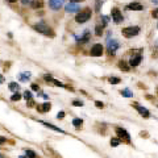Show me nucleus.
<instances>
[{"label": "nucleus", "mask_w": 158, "mask_h": 158, "mask_svg": "<svg viewBox=\"0 0 158 158\" xmlns=\"http://www.w3.org/2000/svg\"><path fill=\"white\" fill-rule=\"evenodd\" d=\"M100 20H102V24L100 25H103V26H107V24H108V20H109V17L108 16H102V17H100Z\"/></svg>", "instance_id": "bb28decb"}, {"label": "nucleus", "mask_w": 158, "mask_h": 158, "mask_svg": "<svg viewBox=\"0 0 158 158\" xmlns=\"http://www.w3.org/2000/svg\"><path fill=\"white\" fill-rule=\"evenodd\" d=\"M78 1H83V0H73V3H78Z\"/></svg>", "instance_id": "a19ab883"}, {"label": "nucleus", "mask_w": 158, "mask_h": 158, "mask_svg": "<svg viewBox=\"0 0 158 158\" xmlns=\"http://www.w3.org/2000/svg\"><path fill=\"white\" fill-rule=\"evenodd\" d=\"M117 66H119V68H120L121 71H129L130 70V65L129 63H127L125 61H120Z\"/></svg>", "instance_id": "f3484780"}, {"label": "nucleus", "mask_w": 158, "mask_h": 158, "mask_svg": "<svg viewBox=\"0 0 158 158\" xmlns=\"http://www.w3.org/2000/svg\"><path fill=\"white\" fill-rule=\"evenodd\" d=\"M120 142H121V141H120L119 137H117V138H116V137H115V138H111V146H113V148L119 146V145H120Z\"/></svg>", "instance_id": "b1692460"}, {"label": "nucleus", "mask_w": 158, "mask_h": 158, "mask_svg": "<svg viewBox=\"0 0 158 158\" xmlns=\"http://www.w3.org/2000/svg\"><path fill=\"white\" fill-rule=\"evenodd\" d=\"M120 47V43L116 40H108L107 41V52L109 53V56H115L116 50Z\"/></svg>", "instance_id": "39448f33"}, {"label": "nucleus", "mask_w": 158, "mask_h": 158, "mask_svg": "<svg viewBox=\"0 0 158 158\" xmlns=\"http://www.w3.org/2000/svg\"><path fill=\"white\" fill-rule=\"evenodd\" d=\"M120 94L124 96V98H132V96H133V92H132L129 88H124V90H121Z\"/></svg>", "instance_id": "a211bd4d"}, {"label": "nucleus", "mask_w": 158, "mask_h": 158, "mask_svg": "<svg viewBox=\"0 0 158 158\" xmlns=\"http://www.w3.org/2000/svg\"><path fill=\"white\" fill-rule=\"evenodd\" d=\"M152 3L153 4H158V0H152Z\"/></svg>", "instance_id": "58836bf2"}, {"label": "nucleus", "mask_w": 158, "mask_h": 158, "mask_svg": "<svg viewBox=\"0 0 158 158\" xmlns=\"http://www.w3.org/2000/svg\"><path fill=\"white\" fill-rule=\"evenodd\" d=\"M19 158H28V157H26V155H20Z\"/></svg>", "instance_id": "79ce46f5"}, {"label": "nucleus", "mask_w": 158, "mask_h": 158, "mask_svg": "<svg viewBox=\"0 0 158 158\" xmlns=\"http://www.w3.org/2000/svg\"><path fill=\"white\" fill-rule=\"evenodd\" d=\"M152 16L154 17V19H158V8L153 11V12H152Z\"/></svg>", "instance_id": "72a5a7b5"}, {"label": "nucleus", "mask_w": 158, "mask_h": 158, "mask_svg": "<svg viewBox=\"0 0 158 158\" xmlns=\"http://www.w3.org/2000/svg\"><path fill=\"white\" fill-rule=\"evenodd\" d=\"M78 11H81V8H79V4H77V3H68L66 5V12H68V13H75Z\"/></svg>", "instance_id": "ddd939ff"}, {"label": "nucleus", "mask_w": 158, "mask_h": 158, "mask_svg": "<svg viewBox=\"0 0 158 158\" xmlns=\"http://www.w3.org/2000/svg\"><path fill=\"white\" fill-rule=\"evenodd\" d=\"M140 26H127V28H124L123 31H121V33H123V36H124L125 38H132V37H136L137 34L140 33Z\"/></svg>", "instance_id": "7ed1b4c3"}, {"label": "nucleus", "mask_w": 158, "mask_h": 158, "mask_svg": "<svg viewBox=\"0 0 158 158\" xmlns=\"http://www.w3.org/2000/svg\"><path fill=\"white\" fill-rule=\"evenodd\" d=\"M100 8H102V1L96 0V12H100Z\"/></svg>", "instance_id": "7c9ffc66"}, {"label": "nucleus", "mask_w": 158, "mask_h": 158, "mask_svg": "<svg viewBox=\"0 0 158 158\" xmlns=\"http://www.w3.org/2000/svg\"><path fill=\"white\" fill-rule=\"evenodd\" d=\"M32 7H33V8H42L43 1H41V0H38V1H33V3H32Z\"/></svg>", "instance_id": "a878e982"}, {"label": "nucleus", "mask_w": 158, "mask_h": 158, "mask_svg": "<svg viewBox=\"0 0 158 158\" xmlns=\"http://www.w3.org/2000/svg\"><path fill=\"white\" fill-rule=\"evenodd\" d=\"M34 105H36V104H34V102H33V100H28V107H34Z\"/></svg>", "instance_id": "c9c22d12"}, {"label": "nucleus", "mask_w": 158, "mask_h": 158, "mask_svg": "<svg viewBox=\"0 0 158 158\" xmlns=\"http://www.w3.org/2000/svg\"><path fill=\"white\" fill-rule=\"evenodd\" d=\"M25 155H26L28 158H38V155L36 154L33 150H31V149H28V150L25 152Z\"/></svg>", "instance_id": "4be33fe9"}, {"label": "nucleus", "mask_w": 158, "mask_h": 158, "mask_svg": "<svg viewBox=\"0 0 158 158\" xmlns=\"http://www.w3.org/2000/svg\"><path fill=\"white\" fill-rule=\"evenodd\" d=\"M91 16H92V11L90 8H84V9L79 11L75 16V21L78 24H83V22H87L88 20L91 19Z\"/></svg>", "instance_id": "f257e3e1"}, {"label": "nucleus", "mask_w": 158, "mask_h": 158, "mask_svg": "<svg viewBox=\"0 0 158 158\" xmlns=\"http://www.w3.org/2000/svg\"><path fill=\"white\" fill-rule=\"evenodd\" d=\"M24 98L26 100H31L32 99V92H31V91H25V92H24Z\"/></svg>", "instance_id": "c756f323"}, {"label": "nucleus", "mask_w": 158, "mask_h": 158, "mask_svg": "<svg viewBox=\"0 0 158 158\" xmlns=\"http://www.w3.org/2000/svg\"><path fill=\"white\" fill-rule=\"evenodd\" d=\"M9 90L11 91H13V92H17V91H19V88H20V86L17 83H15V82H12V83H9Z\"/></svg>", "instance_id": "aec40b11"}, {"label": "nucleus", "mask_w": 158, "mask_h": 158, "mask_svg": "<svg viewBox=\"0 0 158 158\" xmlns=\"http://www.w3.org/2000/svg\"><path fill=\"white\" fill-rule=\"evenodd\" d=\"M132 107H133V108L136 109V111L138 112V113L142 116V117H145V119H149V117H150V112H149L148 109L145 108V107L140 105L138 103H133V104H132Z\"/></svg>", "instance_id": "423d86ee"}, {"label": "nucleus", "mask_w": 158, "mask_h": 158, "mask_svg": "<svg viewBox=\"0 0 158 158\" xmlns=\"http://www.w3.org/2000/svg\"><path fill=\"white\" fill-rule=\"evenodd\" d=\"M63 117H65V112H63V111H61V112H59V113H58V115H57V119H59V120H62Z\"/></svg>", "instance_id": "2f4dec72"}, {"label": "nucleus", "mask_w": 158, "mask_h": 158, "mask_svg": "<svg viewBox=\"0 0 158 158\" xmlns=\"http://www.w3.org/2000/svg\"><path fill=\"white\" fill-rule=\"evenodd\" d=\"M8 1H9V3H15L16 0H8Z\"/></svg>", "instance_id": "37998d69"}, {"label": "nucleus", "mask_w": 158, "mask_h": 158, "mask_svg": "<svg viewBox=\"0 0 158 158\" xmlns=\"http://www.w3.org/2000/svg\"><path fill=\"white\" fill-rule=\"evenodd\" d=\"M95 105L98 107V108H103V107H104V104H103L102 102H99V100H96L95 102Z\"/></svg>", "instance_id": "473e14b6"}, {"label": "nucleus", "mask_w": 158, "mask_h": 158, "mask_svg": "<svg viewBox=\"0 0 158 158\" xmlns=\"http://www.w3.org/2000/svg\"><path fill=\"white\" fill-rule=\"evenodd\" d=\"M32 90H34V91H38V90H40V87H38L37 84H32Z\"/></svg>", "instance_id": "f704fd0d"}, {"label": "nucleus", "mask_w": 158, "mask_h": 158, "mask_svg": "<svg viewBox=\"0 0 158 158\" xmlns=\"http://www.w3.org/2000/svg\"><path fill=\"white\" fill-rule=\"evenodd\" d=\"M5 142V137H0V144Z\"/></svg>", "instance_id": "e433bc0d"}, {"label": "nucleus", "mask_w": 158, "mask_h": 158, "mask_svg": "<svg viewBox=\"0 0 158 158\" xmlns=\"http://www.w3.org/2000/svg\"><path fill=\"white\" fill-rule=\"evenodd\" d=\"M73 125H74L75 128H81L82 125H83V120H82V119H74V120H73Z\"/></svg>", "instance_id": "6ab92c4d"}, {"label": "nucleus", "mask_w": 158, "mask_h": 158, "mask_svg": "<svg viewBox=\"0 0 158 158\" xmlns=\"http://www.w3.org/2000/svg\"><path fill=\"white\" fill-rule=\"evenodd\" d=\"M75 38H77V41L79 43H86V42H88V41H90L91 33H90V31H84L82 36H79V37H75Z\"/></svg>", "instance_id": "9d476101"}, {"label": "nucleus", "mask_w": 158, "mask_h": 158, "mask_svg": "<svg viewBox=\"0 0 158 158\" xmlns=\"http://www.w3.org/2000/svg\"><path fill=\"white\" fill-rule=\"evenodd\" d=\"M127 9H130V11H142L144 9V5H142V4H140V3H137V1H134V3L128 4Z\"/></svg>", "instance_id": "4468645a"}, {"label": "nucleus", "mask_w": 158, "mask_h": 158, "mask_svg": "<svg viewBox=\"0 0 158 158\" xmlns=\"http://www.w3.org/2000/svg\"><path fill=\"white\" fill-rule=\"evenodd\" d=\"M3 82H4V78L1 77V74H0V83H3Z\"/></svg>", "instance_id": "4c0bfd02"}, {"label": "nucleus", "mask_w": 158, "mask_h": 158, "mask_svg": "<svg viewBox=\"0 0 158 158\" xmlns=\"http://www.w3.org/2000/svg\"><path fill=\"white\" fill-rule=\"evenodd\" d=\"M73 105H75V107H82L83 102H82V100H73Z\"/></svg>", "instance_id": "c85d7f7f"}, {"label": "nucleus", "mask_w": 158, "mask_h": 158, "mask_svg": "<svg viewBox=\"0 0 158 158\" xmlns=\"http://www.w3.org/2000/svg\"><path fill=\"white\" fill-rule=\"evenodd\" d=\"M108 81H109V83H111V84H119L121 82V79H120V78H116V77H111Z\"/></svg>", "instance_id": "393cba45"}, {"label": "nucleus", "mask_w": 158, "mask_h": 158, "mask_svg": "<svg viewBox=\"0 0 158 158\" xmlns=\"http://www.w3.org/2000/svg\"><path fill=\"white\" fill-rule=\"evenodd\" d=\"M103 29H104L103 25H96V28H95V34H96V36H102V34H103Z\"/></svg>", "instance_id": "5701e85b"}, {"label": "nucleus", "mask_w": 158, "mask_h": 158, "mask_svg": "<svg viewBox=\"0 0 158 158\" xmlns=\"http://www.w3.org/2000/svg\"><path fill=\"white\" fill-rule=\"evenodd\" d=\"M29 1H32V0H22V3H29Z\"/></svg>", "instance_id": "ea45409f"}, {"label": "nucleus", "mask_w": 158, "mask_h": 158, "mask_svg": "<svg viewBox=\"0 0 158 158\" xmlns=\"http://www.w3.org/2000/svg\"><path fill=\"white\" fill-rule=\"evenodd\" d=\"M45 127H47L49 129H52V130H56V132H58V133H65V130H62L61 128H58V127H54L53 124H50V123H46V121H41Z\"/></svg>", "instance_id": "dca6fc26"}, {"label": "nucleus", "mask_w": 158, "mask_h": 158, "mask_svg": "<svg viewBox=\"0 0 158 158\" xmlns=\"http://www.w3.org/2000/svg\"><path fill=\"white\" fill-rule=\"evenodd\" d=\"M111 16H112V20H113L116 24H120V22H123V20H124V17L121 15V11L119 9V8H113V9L111 11Z\"/></svg>", "instance_id": "0eeeda50"}, {"label": "nucleus", "mask_w": 158, "mask_h": 158, "mask_svg": "<svg viewBox=\"0 0 158 158\" xmlns=\"http://www.w3.org/2000/svg\"><path fill=\"white\" fill-rule=\"evenodd\" d=\"M116 134H117V137L120 138L121 142H123V141H124V142H127V144L132 142V141H130V134L128 133L124 128H120V127L116 128Z\"/></svg>", "instance_id": "20e7f679"}, {"label": "nucleus", "mask_w": 158, "mask_h": 158, "mask_svg": "<svg viewBox=\"0 0 158 158\" xmlns=\"http://www.w3.org/2000/svg\"><path fill=\"white\" fill-rule=\"evenodd\" d=\"M29 78H31V73H21L20 74V81H22V82L29 81Z\"/></svg>", "instance_id": "412c9836"}, {"label": "nucleus", "mask_w": 158, "mask_h": 158, "mask_svg": "<svg viewBox=\"0 0 158 158\" xmlns=\"http://www.w3.org/2000/svg\"><path fill=\"white\" fill-rule=\"evenodd\" d=\"M103 52H104V49H103V45H100V43H95V45L91 47L90 54L92 57H102L103 56Z\"/></svg>", "instance_id": "6e6552de"}, {"label": "nucleus", "mask_w": 158, "mask_h": 158, "mask_svg": "<svg viewBox=\"0 0 158 158\" xmlns=\"http://www.w3.org/2000/svg\"><path fill=\"white\" fill-rule=\"evenodd\" d=\"M43 79L47 82V83H50V84H53V86H58V87H66L63 83H61L59 81H57V79H54V78H52L50 75H45L43 77Z\"/></svg>", "instance_id": "f8f14e48"}, {"label": "nucleus", "mask_w": 158, "mask_h": 158, "mask_svg": "<svg viewBox=\"0 0 158 158\" xmlns=\"http://www.w3.org/2000/svg\"><path fill=\"white\" fill-rule=\"evenodd\" d=\"M154 46H157V47H158V40H157V42H155V45H154Z\"/></svg>", "instance_id": "c03bdc74"}, {"label": "nucleus", "mask_w": 158, "mask_h": 158, "mask_svg": "<svg viewBox=\"0 0 158 158\" xmlns=\"http://www.w3.org/2000/svg\"><path fill=\"white\" fill-rule=\"evenodd\" d=\"M63 3H65V0H49L50 8H52V9H54V11L61 9V7L63 5Z\"/></svg>", "instance_id": "9b49d317"}, {"label": "nucleus", "mask_w": 158, "mask_h": 158, "mask_svg": "<svg viewBox=\"0 0 158 158\" xmlns=\"http://www.w3.org/2000/svg\"><path fill=\"white\" fill-rule=\"evenodd\" d=\"M50 108H52V104L50 103H43V104H37V111L38 112H47L50 111Z\"/></svg>", "instance_id": "2eb2a0df"}, {"label": "nucleus", "mask_w": 158, "mask_h": 158, "mask_svg": "<svg viewBox=\"0 0 158 158\" xmlns=\"http://www.w3.org/2000/svg\"><path fill=\"white\" fill-rule=\"evenodd\" d=\"M34 29L37 32H40L41 34H45V36H49V37H54V32L50 26H47V24H45L43 21H40L38 24L34 25Z\"/></svg>", "instance_id": "f03ea898"}, {"label": "nucleus", "mask_w": 158, "mask_h": 158, "mask_svg": "<svg viewBox=\"0 0 158 158\" xmlns=\"http://www.w3.org/2000/svg\"><path fill=\"white\" fill-rule=\"evenodd\" d=\"M20 99H21V95H20L19 92H15V95L11 98V100H12V102H19Z\"/></svg>", "instance_id": "cd10ccee"}, {"label": "nucleus", "mask_w": 158, "mask_h": 158, "mask_svg": "<svg viewBox=\"0 0 158 158\" xmlns=\"http://www.w3.org/2000/svg\"><path fill=\"white\" fill-rule=\"evenodd\" d=\"M0 158H4V155H3V154H0Z\"/></svg>", "instance_id": "a18cd8bd"}, {"label": "nucleus", "mask_w": 158, "mask_h": 158, "mask_svg": "<svg viewBox=\"0 0 158 158\" xmlns=\"http://www.w3.org/2000/svg\"><path fill=\"white\" fill-rule=\"evenodd\" d=\"M157 28H158V24H157Z\"/></svg>", "instance_id": "49530a36"}, {"label": "nucleus", "mask_w": 158, "mask_h": 158, "mask_svg": "<svg viewBox=\"0 0 158 158\" xmlns=\"http://www.w3.org/2000/svg\"><path fill=\"white\" fill-rule=\"evenodd\" d=\"M141 61H142V56L141 54H136V56H132L130 57V61H129V65L132 66V67H136V66H138L140 63H141Z\"/></svg>", "instance_id": "1a4fd4ad"}]
</instances>
